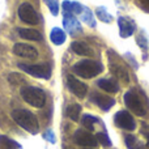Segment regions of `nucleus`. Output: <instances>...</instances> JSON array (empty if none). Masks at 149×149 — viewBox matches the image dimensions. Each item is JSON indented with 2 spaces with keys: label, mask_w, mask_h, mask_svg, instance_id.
<instances>
[{
  "label": "nucleus",
  "mask_w": 149,
  "mask_h": 149,
  "mask_svg": "<svg viewBox=\"0 0 149 149\" xmlns=\"http://www.w3.org/2000/svg\"><path fill=\"white\" fill-rule=\"evenodd\" d=\"M12 118L20 127H22L25 131L30 134H37L39 131V123L37 116L31 111L25 110V109H17L12 113Z\"/></svg>",
  "instance_id": "1"
},
{
  "label": "nucleus",
  "mask_w": 149,
  "mask_h": 149,
  "mask_svg": "<svg viewBox=\"0 0 149 149\" xmlns=\"http://www.w3.org/2000/svg\"><path fill=\"white\" fill-rule=\"evenodd\" d=\"M103 71V65L100 62L92 59H84L73 65V72L82 79H93Z\"/></svg>",
  "instance_id": "2"
},
{
  "label": "nucleus",
  "mask_w": 149,
  "mask_h": 149,
  "mask_svg": "<svg viewBox=\"0 0 149 149\" xmlns=\"http://www.w3.org/2000/svg\"><path fill=\"white\" fill-rule=\"evenodd\" d=\"M21 97L26 103L33 107H43L46 103V94L42 89L36 86H25L21 89Z\"/></svg>",
  "instance_id": "3"
},
{
  "label": "nucleus",
  "mask_w": 149,
  "mask_h": 149,
  "mask_svg": "<svg viewBox=\"0 0 149 149\" xmlns=\"http://www.w3.org/2000/svg\"><path fill=\"white\" fill-rule=\"evenodd\" d=\"M107 56H109V68H110L111 73H113L118 80H120V81L128 82L130 81L128 71H127V68L124 67L123 63L120 62V59L116 56L115 52H114L113 50H110V51L107 52Z\"/></svg>",
  "instance_id": "4"
},
{
  "label": "nucleus",
  "mask_w": 149,
  "mask_h": 149,
  "mask_svg": "<svg viewBox=\"0 0 149 149\" xmlns=\"http://www.w3.org/2000/svg\"><path fill=\"white\" fill-rule=\"evenodd\" d=\"M124 103H126V106L132 113L139 116H144L145 113H147L141 98H140V95L136 93V90H134V89L128 90V92L124 94Z\"/></svg>",
  "instance_id": "5"
},
{
  "label": "nucleus",
  "mask_w": 149,
  "mask_h": 149,
  "mask_svg": "<svg viewBox=\"0 0 149 149\" xmlns=\"http://www.w3.org/2000/svg\"><path fill=\"white\" fill-rule=\"evenodd\" d=\"M22 72L30 74L37 79H50L51 77V68L47 64H26V63H20L18 64Z\"/></svg>",
  "instance_id": "6"
},
{
  "label": "nucleus",
  "mask_w": 149,
  "mask_h": 149,
  "mask_svg": "<svg viewBox=\"0 0 149 149\" xmlns=\"http://www.w3.org/2000/svg\"><path fill=\"white\" fill-rule=\"evenodd\" d=\"M17 13L20 20L28 25H38L39 24V16L30 3H22L18 7Z\"/></svg>",
  "instance_id": "7"
},
{
  "label": "nucleus",
  "mask_w": 149,
  "mask_h": 149,
  "mask_svg": "<svg viewBox=\"0 0 149 149\" xmlns=\"http://www.w3.org/2000/svg\"><path fill=\"white\" fill-rule=\"evenodd\" d=\"M114 120H115L116 126L123 130H127V131H134L136 128V122H135L134 116L126 110L118 111L114 116Z\"/></svg>",
  "instance_id": "8"
},
{
  "label": "nucleus",
  "mask_w": 149,
  "mask_h": 149,
  "mask_svg": "<svg viewBox=\"0 0 149 149\" xmlns=\"http://www.w3.org/2000/svg\"><path fill=\"white\" fill-rule=\"evenodd\" d=\"M73 140L77 145H81L85 148H93L98 144L95 136H93L90 132L84 131V130H77L73 135Z\"/></svg>",
  "instance_id": "9"
},
{
  "label": "nucleus",
  "mask_w": 149,
  "mask_h": 149,
  "mask_svg": "<svg viewBox=\"0 0 149 149\" xmlns=\"http://www.w3.org/2000/svg\"><path fill=\"white\" fill-rule=\"evenodd\" d=\"M13 54L20 58H25V59H30V60H34L38 58L37 49L28 43H16L13 46Z\"/></svg>",
  "instance_id": "10"
},
{
  "label": "nucleus",
  "mask_w": 149,
  "mask_h": 149,
  "mask_svg": "<svg viewBox=\"0 0 149 149\" xmlns=\"http://www.w3.org/2000/svg\"><path fill=\"white\" fill-rule=\"evenodd\" d=\"M67 86H68V89L71 90V93H73V94L79 98H84L88 93L86 85H85L84 82H81L80 80H77L72 74H70V76L67 77Z\"/></svg>",
  "instance_id": "11"
},
{
  "label": "nucleus",
  "mask_w": 149,
  "mask_h": 149,
  "mask_svg": "<svg viewBox=\"0 0 149 149\" xmlns=\"http://www.w3.org/2000/svg\"><path fill=\"white\" fill-rule=\"evenodd\" d=\"M90 101L93 103L101 107L103 111H109L114 105H115V100L109 95H105V94H101V93H97V92H93L92 95H90Z\"/></svg>",
  "instance_id": "12"
},
{
  "label": "nucleus",
  "mask_w": 149,
  "mask_h": 149,
  "mask_svg": "<svg viewBox=\"0 0 149 149\" xmlns=\"http://www.w3.org/2000/svg\"><path fill=\"white\" fill-rule=\"evenodd\" d=\"M118 26H119V34L122 38H128L135 31V22L131 18L127 17H119L118 18Z\"/></svg>",
  "instance_id": "13"
},
{
  "label": "nucleus",
  "mask_w": 149,
  "mask_h": 149,
  "mask_svg": "<svg viewBox=\"0 0 149 149\" xmlns=\"http://www.w3.org/2000/svg\"><path fill=\"white\" fill-rule=\"evenodd\" d=\"M71 49H72V51L74 54L80 55V56H88V58L94 56V50L90 46H88L85 42H80V41L73 42L71 45Z\"/></svg>",
  "instance_id": "14"
},
{
  "label": "nucleus",
  "mask_w": 149,
  "mask_h": 149,
  "mask_svg": "<svg viewBox=\"0 0 149 149\" xmlns=\"http://www.w3.org/2000/svg\"><path fill=\"white\" fill-rule=\"evenodd\" d=\"M63 24H64V28L68 30V33L72 34V36L81 31V25H80V22L71 15V13H65Z\"/></svg>",
  "instance_id": "15"
},
{
  "label": "nucleus",
  "mask_w": 149,
  "mask_h": 149,
  "mask_svg": "<svg viewBox=\"0 0 149 149\" xmlns=\"http://www.w3.org/2000/svg\"><path fill=\"white\" fill-rule=\"evenodd\" d=\"M17 33H18V36H20L21 38L28 39V41H36V42L42 41V34L39 33L38 30H36V29L20 28V29H17Z\"/></svg>",
  "instance_id": "16"
},
{
  "label": "nucleus",
  "mask_w": 149,
  "mask_h": 149,
  "mask_svg": "<svg viewBox=\"0 0 149 149\" xmlns=\"http://www.w3.org/2000/svg\"><path fill=\"white\" fill-rule=\"evenodd\" d=\"M98 88H101L102 90L109 93H116L119 90V85L115 80L113 79H101L97 81Z\"/></svg>",
  "instance_id": "17"
},
{
  "label": "nucleus",
  "mask_w": 149,
  "mask_h": 149,
  "mask_svg": "<svg viewBox=\"0 0 149 149\" xmlns=\"http://www.w3.org/2000/svg\"><path fill=\"white\" fill-rule=\"evenodd\" d=\"M50 39L52 41V43L54 45L60 46V45H63L64 43V41H65V33L62 30V29L54 28L51 30V33H50Z\"/></svg>",
  "instance_id": "18"
},
{
  "label": "nucleus",
  "mask_w": 149,
  "mask_h": 149,
  "mask_svg": "<svg viewBox=\"0 0 149 149\" xmlns=\"http://www.w3.org/2000/svg\"><path fill=\"white\" fill-rule=\"evenodd\" d=\"M81 114V106L79 103H72L67 107V116L73 122H77Z\"/></svg>",
  "instance_id": "19"
},
{
  "label": "nucleus",
  "mask_w": 149,
  "mask_h": 149,
  "mask_svg": "<svg viewBox=\"0 0 149 149\" xmlns=\"http://www.w3.org/2000/svg\"><path fill=\"white\" fill-rule=\"evenodd\" d=\"M124 141H126V145L128 149H140L141 148L140 141L137 140L136 136H134V135H127V136L124 137Z\"/></svg>",
  "instance_id": "20"
},
{
  "label": "nucleus",
  "mask_w": 149,
  "mask_h": 149,
  "mask_svg": "<svg viewBox=\"0 0 149 149\" xmlns=\"http://www.w3.org/2000/svg\"><path fill=\"white\" fill-rule=\"evenodd\" d=\"M100 120V119L94 118V116L89 115V114H85L84 116H82V124H84V127H86L89 131H93L94 130V124L97 123V122Z\"/></svg>",
  "instance_id": "21"
},
{
  "label": "nucleus",
  "mask_w": 149,
  "mask_h": 149,
  "mask_svg": "<svg viewBox=\"0 0 149 149\" xmlns=\"http://www.w3.org/2000/svg\"><path fill=\"white\" fill-rule=\"evenodd\" d=\"M95 13H97L98 16V20L103 21V22H110L111 20H113V17H111V15H109L107 12H106V9L103 7H100L97 8V10H95Z\"/></svg>",
  "instance_id": "22"
},
{
  "label": "nucleus",
  "mask_w": 149,
  "mask_h": 149,
  "mask_svg": "<svg viewBox=\"0 0 149 149\" xmlns=\"http://www.w3.org/2000/svg\"><path fill=\"white\" fill-rule=\"evenodd\" d=\"M81 15H82V20H84L89 26L94 28V26H95V21H94V18H93V16H92V12H90L89 9H84L81 12Z\"/></svg>",
  "instance_id": "23"
},
{
  "label": "nucleus",
  "mask_w": 149,
  "mask_h": 149,
  "mask_svg": "<svg viewBox=\"0 0 149 149\" xmlns=\"http://www.w3.org/2000/svg\"><path fill=\"white\" fill-rule=\"evenodd\" d=\"M8 81H9L10 84H13V85H20V84H24V82H25V79H24L20 73L13 72V73H10L9 76H8Z\"/></svg>",
  "instance_id": "24"
},
{
  "label": "nucleus",
  "mask_w": 149,
  "mask_h": 149,
  "mask_svg": "<svg viewBox=\"0 0 149 149\" xmlns=\"http://www.w3.org/2000/svg\"><path fill=\"white\" fill-rule=\"evenodd\" d=\"M0 143L4 145L5 149H18L20 148V145H18L17 143H15L13 140L8 139V137H4V136L0 137Z\"/></svg>",
  "instance_id": "25"
},
{
  "label": "nucleus",
  "mask_w": 149,
  "mask_h": 149,
  "mask_svg": "<svg viewBox=\"0 0 149 149\" xmlns=\"http://www.w3.org/2000/svg\"><path fill=\"white\" fill-rule=\"evenodd\" d=\"M95 139H97V141L101 143L103 147H111V140L109 139V136L106 134H103V132H98Z\"/></svg>",
  "instance_id": "26"
},
{
  "label": "nucleus",
  "mask_w": 149,
  "mask_h": 149,
  "mask_svg": "<svg viewBox=\"0 0 149 149\" xmlns=\"http://www.w3.org/2000/svg\"><path fill=\"white\" fill-rule=\"evenodd\" d=\"M47 5H49L50 10H51V13L54 16L58 15V12H59V7H58V0H46Z\"/></svg>",
  "instance_id": "27"
},
{
  "label": "nucleus",
  "mask_w": 149,
  "mask_h": 149,
  "mask_svg": "<svg viewBox=\"0 0 149 149\" xmlns=\"http://www.w3.org/2000/svg\"><path fill=\"white\" fill-rule=\"evenodd\" d=\"M84 149H94V148H84Z\"/></svg>",
  "instance_id": "28"
},
{
  "label": "nucleus",
  "mask_w": 149,
  "mask_h": 149,
  "mask_svg": "<svg viewBox=\"0 0 149 149\" xmlns=\"http://www.w3.org/2000/svg\"><path fill=\"white\" fill-rule=\"evenodd\" d=\"M145 1H147V3H148V4H149V0H145Z\"/></svg>",
  "instance_id": "29"
}]
</instances>
